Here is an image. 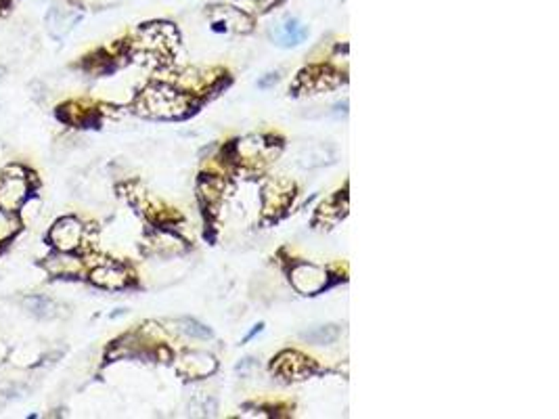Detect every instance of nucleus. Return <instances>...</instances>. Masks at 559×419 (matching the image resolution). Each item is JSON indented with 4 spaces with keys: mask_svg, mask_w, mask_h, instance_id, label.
<instances>
[{
    "mask_svg": "<svg viewBox=\"0 0 559 419\" xmlns=\"http://www.w3.org/2000/svg\"><path fill=\"white\" fill-rule=\"evenodd\" d=\"M298 279H306V283H302L298 287L304 293H314V291L322 289L327 283V275L322 271H318L316 266H308V264H302L293 271V281H298Z\"/></svg>",
    "mask_w": 559,
    "mask_h": 419,
    "instance_id": "obj_6",
    "label": "nucleus"
},
{
    "mask_svg": "<svg viewBox=\"0 0 559 419\" xmlns=\"http://www.w3.org/2000/svg\"><path fill=\"white\" fill-rule=\"evenodd\" d=\"M82 237H84V227L78 219H71V216L57 221L49 233L53 248L59 252H74L82 243Z\"/></svg>",
    "mask_w": 559,
    "mask_h": 419,
    "instance_id": "obj_2",
    "label": "nucleus"
},
{
    "mask_svg": "<svg viewBox=\"0 0 559 419\" xmlns=\"http://www.w3.org/2000/svg\"><path fill=\"white\" fill-rule=\"evenodd\" d=\"M92 283L105 287V289H118L124 285L126 281V273L116 266V264H103V266H96L90 275Z\"/></svg>",
    "mask_w": 559,
    "mask_h": 419,
    "instance_id": "obj_5",
    "label": "nucleus"
},
{
    "mask_svg": "<svg viewBox=\"0 0 559 419\" xmlns=\"http://www.w3.org/2000/svg\"><path fill=\"white\" fill-rule=\"evenodd\" d=\"M24 308L36 319H53L57 317V302L49 296H28L24 298Z\"/></svg>",
    "mask_w": 559,
    "mask_h": 419,
    "instance_id": "obj_7",
    "label": "nucleus"
},
{
    "mask_svg": "<svg viewBox=\"0 0 559 419\" xmlns=\"http://www.w3.org/2000/svg\"><path fill=\"white\" fill-rule=\"evenodd\" d=\"M22 227V221L17 212H7V210L0 207V246L9 241Z\"/></svg>",
    "mask_w": 559,
    "mask_h": 419,
    "instance_id": "obj_9",
    "label": "nucleus"
},
{
    "mask_svg": "<svg viewBox=\"0 0 559 419\" xmlns=\"http://www.w3.org/2000/svg\"><path fill=\"white\" fill-rule=\"evenodd\" d=\"M143 108L149 116L160 118H172L176 116V110H180L178 96L172 90L166 88H149L143 96Z\"/></svg>",
    "mask_w": 559,
    "mask_h": 419,
    "instance_id": "obj_3",
    "label": "nucleus"
},
{
    "mask_svg": "<svg viewBox=\"0 0 559 419\" xmlns=\"http://www.w3.org/2000/svg\"><path fill=\"white\" fill-rule=\"evenodd\" d=\"M3 74H5V67H3V65H0V78H3Z\"/></svg>",
    "mask_w": 559,
    "mask_h": 419,
    "instance_id": "obj_11",
    "label": "nucleus"
},
{
    "mask_svg": "<svg viewBox=\"0 0 559 419\" xmlns=\"http://www.w3.org/2000/svg\"><path fill=\"white\" fill-rule=\"evenodd\" d=\"M30 197V182L26 176L9 170L0 178V207L7 212H17L22 203Z\"/></svg>",
    "mask_w": 559,
    "mask_h": 419,
    "instance_id": "obj_1",
    "label": "nucleus"
},
{
    "mask_svg": "<svg viewBox=\"0 0 559 419\" xmlns=\"http://www.w3.org/2000/svg\"><path fill=\"white\" fill-rule=\"evenodd\" d=\"M184 332L187 334H191V336H199V338H209V332L205 330V327H201L199 323H195V321H184Z\"/></svg>",
    "mask_w": 559,
    "mask_h": 419,
    "instance_id": "obj_10",
    "label": "nucleus"
},
{
    "mask_svg": "<svg viewBox=\"0 0 559 419\" xmlns=\"http://www.w3.org/2000/svg\"><path fill=\"white\" fill-rule=\"evenodd\" d=\"M80 13L67 5H61V3H55L49 7V13H46V26H49V32L53 38L61 40L78 22H80Z\"/></svg>",
    "mask_w": 559,
    "mask_h": 419,
    "instance_id": "obj_4",
    "label": "nucleus"
},
{
    "mask_svg": "<svg viewBox=\"0 0 559 419\" xmlns=\"http://www.w3.org/2000/svg\"><path fill=\"white\" fill-rule=\"evenodd\" d=\"M71 252H59L53 254L49 260H46V271L51 275H57V277H67V275H76L80 273V262L69 256Z\"/></svg>",
    "mask_w": 559,
    "mask_h": 419,
    "instance_id": "obj_8",
    "label": "nucleus"
}]
</instances>
